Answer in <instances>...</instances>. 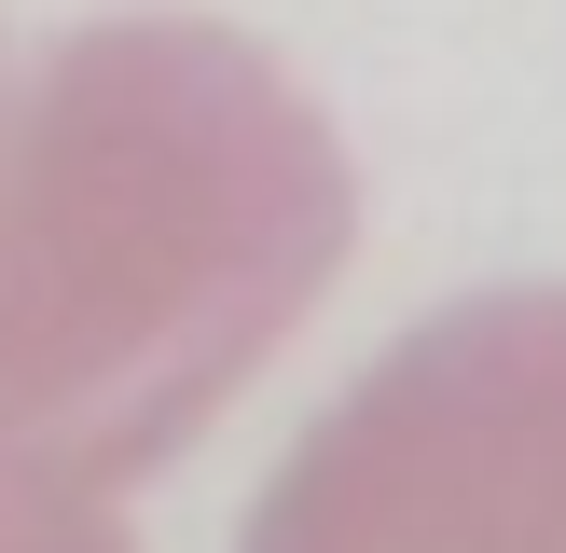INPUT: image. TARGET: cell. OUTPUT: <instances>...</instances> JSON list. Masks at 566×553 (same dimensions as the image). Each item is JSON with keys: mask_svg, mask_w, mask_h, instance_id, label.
<instances>
[{"mask_svg": "<svg viewBox=\"0 0 566 553\" xmlns=\"http://www.w3.org/2000/svg\"><path fill=\"white\" fill-rule=\"evenodd\" d=\"M235 553H566V291L415 319L276 457Z\"/></svg>", "mask_w": 566, "mask_h": 553, "instance_id": "obj_2", "label": "cell"}, {"mask_svg": "<svg viewBox=\"0 0 566 553\" xmlns=\"http://www.w3.org/2000/svg\"><path fill=\"white\" fill-rule=\"evenodd\" d=\"M346 153L221 28H83L0 70V512L180 457L346 263Z\"/></svg>", "mask_w": 566, "mask_h": 553, "instance_id": "obj_1", "label": "cell"}, {"mask_svg": "<svg viewBox=\"0 0 566 553\" xmlns=\"http://www.w3.org/2000/svg\"><path fill=\"white\" fill-rule=\"evenodd\" d=\"M0 553H125L111 512H0Z\"/></svg>", "mask_w": 566, "mask_h": 553, "instance_id": "obj_3", "label": "cell"}]
</instances>
